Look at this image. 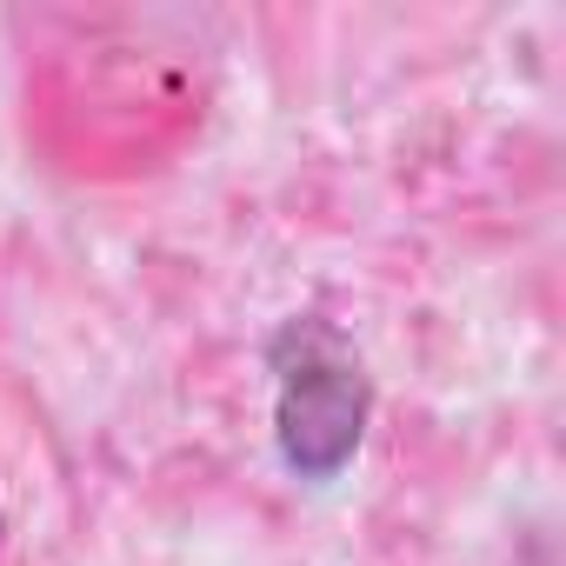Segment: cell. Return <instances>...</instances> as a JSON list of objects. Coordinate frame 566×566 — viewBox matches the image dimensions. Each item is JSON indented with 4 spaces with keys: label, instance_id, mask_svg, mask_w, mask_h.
Returning a JSON list of instances; mask_svg holds the SVG:
<instances>
[{
    "label": "cell",
    "instance_id": "cell-1",
    "mask_svg": "<svg viewBox=\"0 0 566 566\" xmlns=\"http://www.w3.org/2000/svg\"><path fill=\"white\" fill-rule=\"evenodd\" d=\"M367 427V380L321 334L287 327L280 340V453L294 473H340Z\"/></svg>",
    "mask_w": 566,
    "mask_h": 566
}]
</instances>
